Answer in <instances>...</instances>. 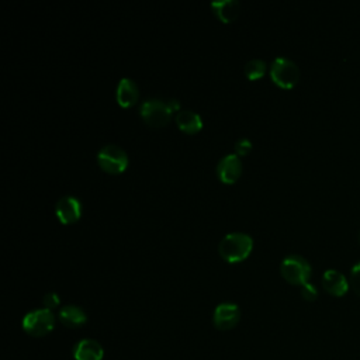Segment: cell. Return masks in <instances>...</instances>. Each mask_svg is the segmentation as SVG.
I'll return each mask as SVG.
<instances>
[{"mask_svg": "<svg viewBox=\"0 0 360 360\" xmlns=\"http://www.w3.org/2000/svg\"><path fill=\"white\" fill-rule=\"evenodd\" d=\"M264 72H266V62L263 59L252 58L245 63V75L250 80L262 77L264 75Z\"/></svg>", "mask_w": 360, "mask_h": 360, "instance_id": "2e32d148", "label": "cell"}, {"mask_svg": "<svg viewBox=\"0 0 360 360\" xmlns=\"http://www.w3.org/2000/svg\"><path fill=\"white\" fill-rule=\"evenodd\" d=\"M75 360H101L104 350L101 345L93 339H82L73 349Z\"/></svg>", "mask_w": 360, "mask_h": 360, "instance_id": "8fae6325", "label": "cell"}, {"mask_svg": "<svg viewBox=\"0 0 360 360\" xmlns=\"http://www.w3.org/2000/svg\"><path fill=\"white\" fill-rule=\"evenodd\" d=\"M301 295L307 301H314L318 297V290H316V287L312 283L308 281L304 285H301Z\"/></svg>", "mask_w": 360, "mask_h": 360, "instance_id": "ac0fdd59", "label": "cell"}, {"mask_svg": "<svg viewBox=\"0 0 360 360\" xmlns=\"http://www.w3.org/2000/svg\"><path fill=\"white\" fill-rule=\"evenodd\" d=\"M59 295L56 294V292H53V291H49V292H46L44 297H42V302H44V308H48V309H51L52 311V308H55V307H58L59 305Z\"/></svg>", "mask_w": 360, "mask_h": 360, "instance_id": "d6986e66", "label": "cell"}, {"mask_svg": "<svg viewBox=\"0 0 360 360\" xmlns=\"http://www.w3.org/2000/svg\"><path fill=\"white\" fill-rule=\"evenodd\" d=\"M115 96H117V101L122 107H129V105L135 104V101L138 100V96H139L136 83L131 77H122L117 84Z\"/></svg>", "mask_w": 360, "mask_h": 360, "instance_id": "7c38bea8", "label": "cell"}, {"mask_svg": "<svg viewBox=\"0 0 360 360\" xmlns=\"http://www.w3.org/2000/svg\"><path fill=\"white\" fill-rule=\"evenodd\" d=\"M280 271L288 283L304 285L311 277V264L300 255H288L283 259Z\"/></svg>", "mask_w": 360, "mask_h": 360, "instance_id": "7a4b0ae2", "label": "cell"}, {"mask_svg": "<svg viewBox=\"0 0 360 360\" xmlns=\"http://www.w3.org/2000/svg\"><path fill=\"white\" fill-rule=\"evenodd\" d=\"M58 316H59V321L68 328H79L87 319L86 312L77 305H65V307H62L59 309Z\"/></svg>", "mask_w": 360, "mask_h": 360, "instance_id": "4fadbf2b", "label": "cell"}, {"mask_svg": "<svg viewBox=\"0 0 360 360\" xmlns=\"http://www.w3.org/2000/svg\"><path fill=\"white\" fill-rule=\"evenodd\" d=\"M97 160L101 169L108 173H120L128 166V155L127 152L115 143L104 145L97 152Z\"/></svg>", "mask_w": 360, "mask_h": 360, "instance_id": "5b68a950", "label": "cell"}, {"mask_svg": "<svg viewBox=\"0 0 360 360\" xmlns=\"http://www.w3.org/2000/svg\"><path fill=\"white\" fill-rule=\"evenodd\" d=\"M253 239L245 232H229L219 242V253L228 262H240L249 256Z\"/></svg>", "mask_w": 360, "mask_h": 360, "instance_id": "6da1fadb", "label": "cell"}, {"mask_svg": "<svg viewBox=\"0 0 360 360\" xmlns=\"http://www.w3.org/2000/svg\"><path fill=\"white\" fill-rule=\"evenodd\" d=\"M252 149V141L248 138H239L235 142V150L238 155H246Z\"/></svg>", "mask_w": 360, "mask_h": 360, "instance_id": "ffe728a7", "label": "cell"}, {"mask_svg": "<svg viewBox=\"0 0 360 360\" xmlns=\"http://www.w3.org/2000/svg\"><path fill=\"white\" fill-rule=\"evenodd\" d=\"M55 326V315L48 308H39L28 312L22 318L24 330L35 338L48 335Z\"/></svg>", "mask_w": 360, "mask_h": 360, "instance_id": "3957f363", "label": "cell"}, {"mask_svg": "<svg viewBox=\"0 0 360 360\" xmlns=\"http://www.w3.org/2000/svg\"><path fill=\"white\" fill-rule=\"evenodd\" d=\"M173 108L169 101L160 98H148L141 104V115L153 127H162L170 120Z\"/></svg>", "mask_w": 360, "mask_h": 360, "instance_id": "8992f818", "label": "cell"}, {"mask_svg": "<svg viewBox=\"0 0 360 360\" xmlns=\"http://www.w3.org/2000/svg\"><path fill=\"white\" fill-rule=\"evenodd\" d=\"M239 318H240V311L236 304L221 302L214 309L212 322L215 328H218L219 330H228V329H232L239 322Z\"/></svg>", "mask_w": 360, "mask_h": 360, "instance_id": "52a82bcc", "label": "cell"}, {"mask_svg": "<svg viewBox=\"0 0 360 360\" xmlns=\"http://www.w3.org/2000/svg\"><path fill=\"white\" fill-rule=\"evenodd\" d=\"M242 173V162L238 153H228L217 165V174L224 183H233Z\"/></svg>", "mask_w": 360, "mask_h": 360, "instance_id": "ba28073f", "label": "cell"}, {"mask_svg": "<svg viewBox=\"0 0 360 360\" xmlns=\"http://www.w3.org/2000/svg\"><path fill=\"white\" fill-rule=\"evenodd\" d=\"M350 287L354 290L357 295H360V260L352 267L350 270V280H349Z\"/></svg>", "mask_w": 360, "mask_h": 360, "instance_id": "e0dca14e", "label": "cell"}, {"mask_svg": "<svg viewBox=\"0 0 360 360\" xmlns=\"http://www.w3.org/2000/svg\"><path fill=\"white\" fill-rule=\"evenodd\" d=\"M270 76L280 87L290 89L298 82L300 69L294 60L285 56H276L270 65Z\"/></svg>", "mask_w": 360, "mask_h": 360, "instance_id": "277c9868", "label": "cell"}, {"mask_svg": "<svg viewBox=\"0 0 360 360\" xmlns=\"http://www.w3.org/2000/svg\"><path fill=\"white\" fill-rule=\"evenodd\" d=\"M55 211H56L58 218L62 222L70 224V222H75L76 219L80 218V215H82V204L73 195H63L62 198L58 200Z\"/></svg>", "mask_w": 360, "mask_h": 360, "instance_id": "9c48e42d", "label": "cell"}, {"mask_svg": "<svg viewBox=\"0 0 360 360\" xmlns=\"http://www.w3.org/2000/svg\"><path fill=\"white\" fill-rule=\"evenodd\" d=\"M322 285L333 297H342L349 290V281L343 273L336 269H328L322 276Z\"/></svg>", "mask_w": 360, "mask_h": 360, "instance_id": "30bf717a", "label": "cell"}, {"mask_svg": "<svg viewBox=\"0 0 360 360\" xmlns=\"http://www.w3.org/2000/svg\"><path fill=\"white\" fill-rule=\"evenodd\" d=\"M359 240H360V233H359Z\"/></svg>", "mask_w": 360, "mask_h": 360, "instance_id": "44dd1931", "label": "cell"}, {"mask_svg": "<svg viewBox=\"0 0 360 360\" xmlns=\"http://www.w3.org/2000/svg\"><path fill=\"white\" fill-rule=\"evenodd\" d=\"M211 7L218 18H221L224 22H229L238 15L240 4L238 0H215L211 3Z\"/></svg>", "mask_w": 360, "mask_h": 360, "instance_id": "9a60e30c", "label": "cell"}, {"mask_svg": "<svg viewBox=\"0 0 360 360\" xmlns=\"http://www.w3.org/2000/svg\"><path fill=\"white\" fill-rule=\"evenodd\" d=\"M176 122L181 131L188 134H194L202 127L201 117L193 110H179L176 115Z\"/></svg>", "mask_w": 360, "mask_h": 360, "instance_id": "5bb4252c", "label": "cell"}]
</instances>
